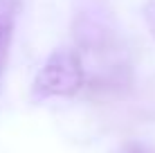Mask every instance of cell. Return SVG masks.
Returning a JSON list of instances; mask_svg holds the SVG:
<instances>
[{
  "label": "cell",
  "instance_id": "cell-1",
  "mask_svg": "<svg viewBox=\"0 0 155 153\" xmlns=\"http://www.w3.org/2000/svg\"><path fill=\"white\" fill-rule=\"evenodd\" d=\"M83 86V65L74 50H56L47 56L31 83V99L72 97Z\"/></svg>",
  "mask_w": 155,
  "mask_h": 153
},
{
  "label": "cell",
  "instance_id": "cell-2",
  "mask_svg": "<svg viewBox=\"0 0 155 153\" xmlns=\"http://www.w3.org/2000/svg\"><path fill=\"white\" fill-rule=\"evenodd\" d=\"M18 12H20V0H0V75H2L5 61H7V50L14 36Z\"/></svg>",
  "mask_w": 155,
  "mask_h": 153
},
{
  "label": "cell",
  "instance_id": "cell-3",
  "mask_svg": "<svg viewBox=\"0 0 155 153\" xmlns=\"http://www.w3.org/2000/svg\"><path fill=\"white\" fill-rule=\"evenodd\" d=\"M144 18H146V25H148V29H151V34L155 38V0L146 2V7H144Z\"/></svg>",
  "mask_w": 155,
  "mask_h": 153
},
{
  "label": "cell",
  "instance_id": "cell-4",
  "mask_svg": "<svg viewBox=\"0 0 155 153\" xmlns=\"http://www.w3.org/2000/svg\"><path fill=\"white\" fill-rule=\"evenodd\" d=\"M121 153H155V151L148 149L146 144H140V142H128L124 149H121Z\"/></svg>",
  "mask_w": 155,
  "mask_h": 153
}]
</instances>
